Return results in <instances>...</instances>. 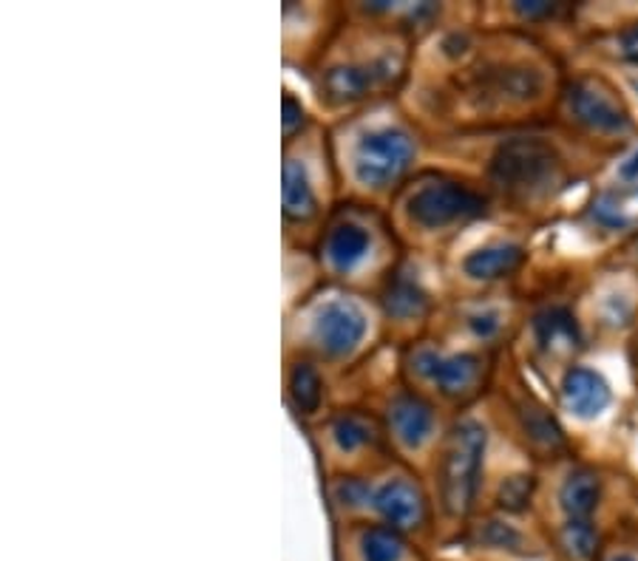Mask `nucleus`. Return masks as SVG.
I'll return each mask as SVG.
<instances>
[{"label":"nucleus","instance_id":"f257e3e1","mask_svg":"<svg viewBox=\"0 0 638 561\" xmlns=\"http://www.w3.org/2000/svg\"><path fill=\"white\" fill-rule=\"evenodd\" d=\"M482 454H486V429L475 420H462L455 425L446 445L440 468V497L446 511L460 517L475 502L480 485Z\"/></svg>","mask_w":638,"mask_h":561},{"label":"nucleus","instance_id":"f03ea898","mask_svg":"<svg viewBox=\"0 0 638 561\" xmlns=\"http://www.w3.org/2000/svg\"><path fill=\"white\" fill-rule=\"evenodd\" d=\"M559 173V157L542 139H511L491 162L494 182L511 193H539Z\"/></svg>","mask_w":638,"mask_h":561},{"label":"nucleus","instance_id":"7ed1b4c3","mask_svg":"<svg viewBox=\"0 0 638 561\" xmlns=\"http://www.w3.org/2000/svg\"><path fill=\"white\" fill-rule=\"evenodd\" d=\"M411 157H415V146L409 133L398 128H380L360 137L355 148V173L369 188H383L409 168Z\"/></svg>","mask_w":638,"mask_h":561},{"label":"nucleus","instance_id":"20e7f679","mask_svg":"<svg viewBox=\"0 0 638 561\" xmlns=\"http://www.w3.org/2000/svg\"><path fill=\"white\" fill-rule=\"evenodd\" d=\"M486 213V199L466 184L431 182L409 199V216L426 230L449 228L455 221L477 219Z\"/></svg>","mask_w":638,"mask_h":561},{"label":"nucleus","instance_id":"39448f33","mask_svg":"<svg viewBox=\"0 0 638 561\" xmlns=\"http://www.w3.org/2000/svg\"><path fill=\"white\" fill-rule=\"evenodd\" d=\"M318 347L323 349L332 358H341L349 354L360 343V338L367 334V318L363 312L355 307V303L336 301L327 303L316 318V327H312Z\"/></svg>","mask_w":638,"mask_h":561},{"label":"nucleus","instance_id":"423d86ee","mask_svg":"<svg viewBox=\"0 0 638 561\" xmlns=\"http://www.w3.org/2000/svg\"><path fill=\"white\" fill-rule=\"evenodd\" d=\"M568 102L576 120L585 122L594 131L619 133L630 128V117H627L625 108L594 82H574L568 89Z\"/></svg>","mask_w":638,"mask_h":561},{"label":"nucleus","instance_id":"0eeeda50","mask_svg":"<svg viewBox=\"0 0 638 561\" xmlns=\"http://www.w3.org/2000/svg\"><path fill=\"white\" fill-rule=\"evenodd\" d=\"M415 369L423 378L435 380L442 391L449 394H460V391L471 389L480 374V358L477 354H455V358H440L437 352L420 349L415 354Z\"/></svg>","mask_w":638,"mask_h":561},{"label":"nucleus","instance_id":"6e6552de","mask_svg":"<svg viewBox=\"0 0 638 561\" xmlns=\"http://www.w3.org/2000/svg\"><path fill=\"white\" fill-rule=\"evenodd\" d=\"M562 398L565 405L574 411L581 420H594L601 411L610 405V385L605 383V378L590 369H570L562 380Z\"/></svg>","mask_w":638,"mask_h":561},{"label":"nucleus","instance_id":"1a4fd4ad","mask_svg":"<svg viewBox=\"0 0 638 561\" xmlns=\"http://www.w3.org/2000/svg\"><path fill=\"white\" fill-rule=\"evenodd\" d=\"M380 517L392 524L395 530L418 528L426 517V502L423 493L418 491V485H411L406 480H395L389 485H383L375 497Z\"/></svg>","mask_w":638,"mask_h":561},{"label":"nucleus","instance_id":"9d476101","mask_svg":"<svg viewBox=\"0 0 638 561\" xmlns=\"http://www.w3.org/2000/svg\"><path fill=\"white\" fill-rule=\"evenodd\" d=\"M392 425L395 434L403 445L418 448L423 445L426 440L435 431V414H431L429 405L423 400L411 398V394H403L392 403Z\"/></svg>","mask_w":638,"mask_h":561},{"label":"nucleus","instance_id":"9b49d317","mask_svg":"<svg viewBox=\"0 0 638 561\" xmlns=\"http://www.w3.org/2000/svg\"><path fill=\"white\" fill-rule=\"evenodd\" d=\"M525 252L522 247L517 244H491V247H480L462 261L466 272L471 278H480V281H491V278H502L508 272L517 270L522 264Z\"/></svg>","mask_w":638,"mask_h":561},{"label":"nucleus","instance_id":"f8f14e48","mask_svg":"<svg viewBox=\"0 0 638 561\" xmlns=\"http://www.w3.org/2000/svg\"><path fill=\"white\" fill-rule=\"evenodd\" d=\"M380 77L383 74L375 71V66H341V69H332L323 77V89H327L329 100L352 102L369 94V89Z\"/></svg>","mask_w":638,"mask_h":561},{"label":"nucleus","instance_id":"ddd939ff","mask_svg":"<svg viewBox=\"0 0 638 561\" xmlns=\"http://www.w3.org/2000/svg\"><path fill=\"white\" fill-rule=\"evenodd\" d=\"M601 497V482L594 471H574L559 491V502L568 519H590Z\"/></svg>","mask_w":638,"mask_h":561},{"label":"nucleus","instance_id":"4468645a","mask_svg":"<svg viewBox=\"0 0 638 561\" xmlns=\"http://www.w3.org/2000/svg\"><path fill=\"white\" fill-rule=\"evenodd\" d=\"M281 199H285V213L290 219H310L316 213V193H312V184L307 179V171H303V164L290 159L285 164V177H281Z\"/></svg>","mask_w":638,"mask_h":561},{"label":"nucleus","instance_id":"2eb2a0df","mask_svg":"<svg viewBox=\"0 0 638 561\" xmlns=\"http://www.w3.org/2000/svg\"><path fill=\"white\" fill-rule=\"evenodd\" d=\"M369 252V236L367 230L358 228V224H338L327 241V256L332 261L336 270H352L358 261H363V256Z\"/></svg>","mask_w":638,"mask_h":561},{"label":"nucleus","instance_id":"dca6fc26","mask_svg":"<svg viewBox=\"0 0 638 561\" xmlns=\"http://www.w3.org/2000/svg\"><path fill=\"white\" fill-rule=\"evenodd\" d=\"M534 327H537L539 347L548 349V352L579 347V329H576L570 312L550 310L545 312V315H539Z\"/></svg>","mask_w":638,"mask_h":561},{"label":"nucleus","instance_id":"f3484780","mask_svg":"<svg viewBox=\"0 0 638 561\" xmlns=\"http://www.w3.org/2000/svg\"><path fill=\"white\" fill-rule=\"evenodd\" d=\"M403 539L395 528H372L363 533V561H400L403 555Z\"/></svg>","mask_w":638,"mask_h":561},{"label":"nucleus","instance_id":"a211bd4d","mask_svg":"<svg viewBox=\"0 0 638 561\" xmlns=\"http://www.w3.org/2000/svg\"><path fill=\"white\" fill-rule=\"evenodd\" d=\"M386 310L398 318L420 315V312L426 310V295L420 292V287L415 284V281L400 278V281H395V284L389 287V292H386Z\"/></svg>","mask_w":638,"mask_h":561},{"label":"nucleus","instance_id":"6ab92c4d","mask_svg":"<svg viewBox=\"0 0 638 561\" xmlns=\"http://www.w3.org/2000/svg\"><path fill=\"white\" fill-rule=\"evenodd\" d=\"M290 389H292V400H296V405L303 411V414H312V411L321 405L323 383H321V378H318L316 369L296 367V372H292V380H290Z\"/></svg>","mask_w":638,"mask_h":561},{"label":"nucleus","instance_id":"aec40b11","mask_svg":"<svg viewBox=\"0 0 638 561\" xmlns=\"http://www.w3.org/2000/svg\"><path fill=\"white\" fill-rule=\"evenodd\" d=\"M562 544L574 559H588L596 550V530L590 519H568L562 530Z\"/></svg>","mask_w":638,"mask_h":561},{"label":"nucleus","instance_id":"412c9836","mask_svg":"<svg viewBox=\"0 0 638 561\" xmlns=\"http://www.w3.org/2000/svg\"><path fill=\"white\" fill-rule=\"evenodd\" d=\"M525 429H528L531 440L542 442V445H559L562 442V431L542 409H534L525 414Z\"/></svg>","mask_w":638,"mask_h":561},{"label":"nucleus","instance_id":"4be33fe9","mask_svg":"<svg viewBox=\"0 0 638 561\" xmlns=\"http://www.w3.org/2000/svg\"><path fill=\"white\" fill-rule=\"evenodd\" d=\"M369 437H372V431H369V425L360 420V417H341L336 423V442L343 448V451H355V448H360L363 442H369Z\"/></svg>","mask_w":638,"mask_h":561},{"label":"nucleus","instance_id":"5701e85b","mask_svg":"<svg viewBox=\"0 0 638 561\" xmlns=\"http://www.w3.org/2000/svg\"><path fill=\"white\" fill-rule=\"evenodd\" d=\"M531 477H511V480H506V485L499 488V504L508 508V511H522L528 499H531Z\"/></svg>","mask_w":638,"mask_h":561},{"label":"nucleus","instance_id":"b1692460","mask_svg":"<svg viewBox=\"0 0 638 561\" xmlns=\"http://www.w3.org/2000/svg\"><path fill=\"white\" fill-rule=\"evenodd\" d=\"M619 46H621V58L630 60V63H638V26H630L627 32H621Z\"/></svg>","mask_w":638,"mask_h":561},{"label":"nucleus","instance_id":"393cba45","mask_svg":"<svg viewBox=\"0 0 638 561\" xmlns=\"http://www.w3.org/2000/svg\"><path fill=\"white\" fill-rule=\"evenodd\" d=\"M554 3H542V0H528V3H517V12L522 18H545V14H554Z\"/></svg>","mask_w":638,"mask_h":561},{"label":"nucleus","instance_id":"a878e982","mask_svg":"<svg viewBox=\"0 0 638 561\" xmlns=\"http://www.w3.org/2000/svg\"><path fill=\"white\" fill-rule=\"evenodd\" d=\"M303 122V111L292 97H285V133H292Z\"/></svg>","mask_w":638,"mask_h":561},{"label":"nucleus","instance_id":"bb28decb","mask_svg":"<svg viewBox=\"0 0 638 561\" xmlns=\"http://www.w3.org/2000/svg\"><path fill=\"white\" fill-rule=\"evenodd\" d=\"M471 329H475L477 334H482V338H488V334H494L499 329V318L494 315V312H482V315L471 318Z\"/></svg>","mask_w":638,"mask_h":561},{"label":"nucleus","instance_id":"cd10ccee","mask_svg":"<svg viewBox=\"0 0 638 561\" xmlns=\"http://www.w3.org/2000/svg\"><path fill=\"white\" fill-rule=\"evenodd\" d=\"M619 177L627 179V182H632V179H638V151L632 153V157H627L625 162H621Z\"/></svg>","mask_w":638,"mask_h":561},{"label":"nucleus","instance_id":"c85d7f7f","mask_svg":"<svg viewBox=\"0 0 638 561\" xmlns=\"http://www.w3.org/2000/svg\"><path fill=\"white\" fill-rule=\"evenodd\" d=\"M607 561H636V559H630V555H614V559H607Z\"/></svg>","mask_w":638,"mask_h":561},{"label":"nucleus","instance_id":"c756f323","mask_svg":"<svg viewBox=\"0 0 638 561\" xmlns=\"http://www.w3.org/2000/svg\"><path fill=\"white\" fill-rule=\"evenodd\" d=\"M632 89H636V91H638V80H632Z\"/></svg>","mask_w":638,"mask_h":561}]
</instances>
